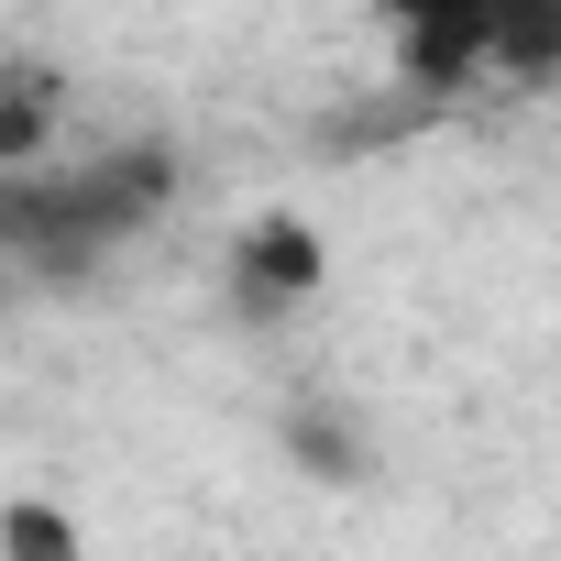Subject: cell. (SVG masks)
<instances>
[{
	"label": "cell",
	"mask_w": 561,
	"mask_h": 561,
	"mask_svg": "<svg viewBox=\"0 0 561 561\" xmlns=\"http://www.w3.org/2000/svg\"><path fill=\"white\" fill-rule=\"evenodd\" d=\"M165 198H176V165H165L154 144H133V154H100V165H78V176H12V187H0V231H12L23 264L67 275V264H89L100 242H122L133 220H154Z\"/></svg>",
	"instance_id": "obj_1"
},
{
	"label": "cell",
	"mask_w": 561,
	"mask_h": 561,
	"mask_svg": "<svg viewBox=\"0 0 561 561\" xmlns=\"http://www.w3.org/2000/svg\"><path fill=\"white\" fill-rule=\"evenodd\" d=\"M231 264H242V309H287V298L320 287V231L309 220H253Z\"/></svg>",
	"instance_id": "obj_2"
},
{
	"label": "cell",
	"mask_w": 561,
	"mask_h": 561,
	"mask_svg": "<svg viewBox=\"0 0 561 561\" xmlns=\"http://www.w3.org/2000/svg\"><path fill=\"white\" fill-rule=\"evenodd\" d=\"M0 550H12V561H78V528H67V506L23 495L12 517H0Z\"/></svg>",
	"instance_id": "obj_3"
},
{
	"label": "cell",
	"mask_w": 561,
	"mask_h": 561,
	"mask_svg": "<svg viewBox=\"0 0 561 561\" xmlns=\"http://www.w3.org/2000/svg\"><path fill=\"white\" fill-rule=\"evenodd\" d=\"M298 462H309V473H364V451H353L331 419H298Z\"/></svg>",
	"instance_id": "obj_4"
}]
</instances>
